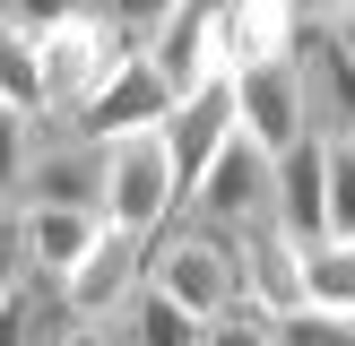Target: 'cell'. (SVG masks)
<instances>
[{"instance_id": "obj_21", "label": "cell", "mask_w": 355, "mask_h": 346, "mask_svg": "<svg viewBox=\"0 0 355 346\" xmlns=\"http://www.w3.org/2000/svg\"><path fill=\"white\" fill-rule=\"evenodd\" d=\"M17 286H35V260H26V217H17V208H0V303H9Z\"/></svg>"}, {"instance_id": "obj_9", "label": "cell", "mask_w": 355, "mask_h": 346, "mask_svg": "<svg viewBox=\"0 0 355 346\" xmlns=\"http://www.w3.org/2000/svg\"><path fill=\"white\" fill-rule=\"evenodd\" d=\"M234 268H243V303H252L260 320H295V311L312 303V294H304V251H295L269 217L234 225Z\"/></svg>"}, {"instance_id": "obj_19", "label": "cell", "mask_w": 355, "mask_h": 346, "mask_svg": "<svg viewBox=\"0 0 355 346\" xmlns=\"http://www.w3.org/2000/svg\"><path fill=\"white\" fill-rule=\"evenodd\" d=\"M26 165H35V113H9L0 104V199L17 208V190H26Z\"/></svg>"}, {"instance_id": "obj_11", "label": "cell", "mask_w": 355, "mask_h": 346, "mask_svg": "<svg viewBox=\"0 0 355 346\" xmlns=\"http://www.w3.org/2000/svg\"><path fill=\"white\" fill-rule=\"evenodd\" d=\"M321 147L329 138H304V147L277 165V234L295 242V251H321L329 242V173H321Z\"/></svg>"}, {"instance_id": "obj_8", "label": "cell", "mask_w": 355, "mask_h": 346, "mask_svg": "<svg viewBox=\"0 0 355 346\" xmlns=\"http://www.w3.org/2000/svg\"><path fill=\"white\" fill-rule=\"evenodd\" d=\"M234 130H243V121H234V78H208L200 95H182V104L165 113V156H173V190H182V208H191L200 173L225 156Z\"/></svg>"}, {"instance_id": "obj_20", "label": "cell", "mask_w": 355, "mask_h": 346, "mask_svg": "<svg viewBox=\"0 0 355 346\" xmlns=\"http://www.w3.org/2000/svg\"><path fill=\"white\" fill-rule=\"evenodd\" d=\"M277 346H355V320L347 311H295V320H277Z\"/></svg>"}, {"instance_id": "obj_12", "label": "cell", "mask_w": 355, "mask_h": 346, "mask_svg": "<svg viewBox=\"0 0 355 346\" xmlns=\"http://www.w3.org/2000/svg\"><path fill=\"white\" fill-rule=\"evenodd\" d=\"M148 69L165 78V95H173V104L200 95V86L217 78V52H208V9H200V0H165V26H156Z\"/></svg>"}, {"instance_id": "obj_15", "label": "cell", "mask_w": 355, "mask_h": 346, "mask_svg": "<svg viewBox=\"0 0 355 346\" xmlns=\"http://www.w3.org/2000/svg\"><path fill=\"white\" fill-rule=\"evenodd\" d=\"M104 338H121V346H200L208 329L191 320L182 303H165L156 286H139V294H130V311H121V320L104 329Z\"/></svg>"}, {"instance_id": "obj_23", "label": "cell", "mask_w": 355, "mask_h": 346, "mask_svg": "<svg viewBox=\"0 0 355 346\" xmlns=\"http://www.w3.org/2000/svg\"><path fill=\"white\" fill-rule=\"evenodd\" d=\"M329 35H338V52L355 61V0H338V9H329Z\"/></svg>"}, {"instance_id": "obj_4", "label": "cell", "mask_w": 355, "mask_h": 346, "mask_svg": "<svg viewBox=\"0 0 355 346\" xmlns=\"http://www.w3.org/2000/svg\"><path fill=\"white\" fill-rule=\"evenodd\" d=\"M191 225H217V234H234V225H260V217H277V165L252 147V138H225V156L200 173V190H191V208H182Z\"/></svg>"}, {"instance_id": "obj_25", "label": "cell", "mask_w": 355, "mask_h": 346, "mask_svg": "<svg viewBox=\"0 0 355 346\" xmlns=\"http://www.w3.org/2000/svg\"><path fill=\"white\" fill-rule=\"evenodd\" d=\"M104 346H121V338H104Z\"/></svg>"}, {"instance_id": "obj_1", "label": "cell", "mask_w": 355, "mask_h": 346, "mask_svg": "<svg viewBox=\"0 0 355 346\" xmlns=\"http://www.w3.org/2000/svg\"><path fill=\"white\" fill-rule=\"evenodd\" d=\"M148 286L165 294V303H182L191 320H225V311L243 303V268H234V234H217V225H191L173 217L165 234H148Z\"/></svg>"}, {"instance_id": "obj_7", "label": "cell", "mask_w": 355, "mask_h": 346, "mask_svg": "<svg viewBox=\"0 0 355 346\" xmlns=\"http://www.w3.org/2000/svg\"><path fill=\"white\" fill-rule=\"evenodd\" d=\"M139 286H148V242L104 225V242L61 277V303L78 311V329H113L121 311H130V294H139Z\"/></svg>"}, {"instance_id": "obj_16", "label": "cell", "mask_w": 355, "mask_h": 346, "mask_svg": "<svg viewBox=\"0 0 355 346\" xmlns=\"http://www.w3.org/2000/svg\"><path fill=\"white\" fill-rule=\"evenodd\" d=\"M0 104L44 121V69H35V44L9 26V0H0Z\"/></svg>"}, {"instance_id": "obj_6", "label": "cell", "mask_w": 355, "mask_h": 346, "mask_svg": "<svg viewBox=\"0 0 355 346\" xmlns=\"http://www.w3.org/2000/svg\"><path fill=\"white\" fill-rule=\"evenodd\" d=\"M165 113H173L165 78L139 61V69H121V78H104L96 95H87L78 113L61 121V130H69V138H87V147H121V138H156V130H165Z\"/></svg>"}, {"instance_id": "obj_10", "label": "cell", "mask_w": 355, "mask_h": 346, "mask_svg": "<svg viewBox=\"0 0 355 346\" xmlns=\"http://www.w3.org/2000/svg\"><path fill=\"white\" fill-rule=\"evenodd\" d=\"M35 69H44V121H69L87 95H96V9H69L61 26L35 44Z\"/></svg>"}, {"instance_id": "obj_5", "label": "cell", "mask_w": 355, "mask_h": 346, "mask_svg": "<svg viewBox=\"0 0 355 346\" xmlns=\"http://www.w3.org/2000/svg\"><path fill=\"white\" fill-rule=\"evenodd\" d=\"M17 208H78V217H104V147L69 138L61 121H35V165Z\"/></svg>"}, {"instance_id": "obj_24", "label": "cell", "mask_w": 355, "mask_h": 346, "mask_svg": "<svg viewBox=\"0 0 355 346\" xmlns=\"http://www.w3.org/2000/svg\"><path fill=\"white\" fill-rule=\"evenodd\" d=\"M69 346H104V329H78V338H69Z\"/></svg>"}, {"instance_id": "obj_2", "label": "cell", "mask_w": 355, "mask_h": 346, "mask_svg": "<svg viewBox=\"0 0 355 346\" xmlns=\"http://www.w3.org/2000/svg\"><path fill=\"white\" fill-rule=\"evenodd\" d=\"M182 217V190H173V156H165V130L156 138H121L104 147V225L113 234H165Z\"/></svg>"}, {"instance_id": "obj_14", "label": "cell", "mask_w": 355, "mask_h": 346, "mask_svg": "<svg viewBox=\"0 0 355 346\" xmlns=\"http://www.w3.org/2000/svg\"><path fill=\"white\" fill-rule=\"evenodd\" d=\"M156 26H165V0H113L96 9V78H121L156 52Z\"/></svg>"}, {"instance_id": "obj_3", "label": "cell", "mask_w": 355, "mask_h": 346, "mask_svg": "<svg viewBox=\"0 0 355 346\" xmlns=\"http://www.w3.org/2000/svg\"><path fill=\"white\" fill-rule=\"evenodd\" d=\"M234 121H243V138H252L269 165H286V156L312 138V86H304V69L295 61L243 69L234 78Z\"/></svg>"}, {"instance_id": "obj_18", "label": "cell", "mask_w": 355, "mask_h": 346, "mask_svg": "<svg viewBox=\"0 0 355 346\" xmlns=\"http://www.w3.org/2000/svg\"><path fill=\"white\" fill-rule=\"evenodd\" d=\"M321 173H329V242H355V138H329Z\"/></svg>"}, {"instance_id": "obj_22", "label": "cell", "mask_w": 355, "mask_h": 346, "mask_svg": "<svg viewBox=\"0 0 355 346\" xmlns=\"http://www.w3.org/2000/svg\"><path fill=\"white\" fill-rule=\"evenodd\" d=\"M200 346H277V320H260L252 303H234L225 320H208V338Z\"/></svg>"}, {"instance_id": "obj_17", "label": "cell", "mask_w": 355, "mask_h": 346, "mask_svg": "<svg viewBox=\"0 0 355 346\" xmlns=\"http://www.w3.org/2000/svg\"><path fill=\"white\" fill-rule=\"evenodd\" d=\"M304 294H312V311H347L355 320V242L304 251Z\"/></svg>"}, {"instance_id": "obj_26", "label": "cell", "mask_w": 355, "mask_h": 346, "mask_svg": "<svg viewBox=\"0 0 355 346\" xmlns=\"http://www.w3.org/2000/svg\"><path fill=\"white\" fill-rule=\"evenodd\" d=\"M0 208H9V199H0Z\"/></svg>"}, {"instance_id": "obj_13", "label": "cell", "mask_w": 355, "mask_h": 346, "mask_svg": "<svg viewBox=\"0 0 355 346\" xmlns=\"http://www.w3.org/2000/svg\"><path fill=\"white\" fill-rule=\"evenodd\" d=\"M17 217H26V260H35V277H52V286L104 242V217H78V208H17Z\"/></svg>"}]
</instances>
